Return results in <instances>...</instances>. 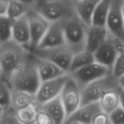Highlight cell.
I'll return each mask as SVG.
<instances>
[{"mask_svg":"<svg viewBox=\"0 0 124 124\" xmlns=\"http://www.w3.org/2000/svg\"><path fill=\"white\" fill-rule=\"evenodd\" d=\"M30 51L13 39L0 44L1 79L8 82L10 78L29 58Z\"/></svg>","mask_w":124,"mask_h":124,"instance_id":"6da1fadb","label":"cell"},{"mask_svg":"<svg viewBox=\"0 0 124 124\" xmlns=\"http://www.w3.org/2000/svg\"><path fill=\"white\" fill-rule=\"evenodd\" d=\"M41 79L31 54L14 71L8 80L12 90L23 91L35 95L41 84Z\"/></svg>","mask_w":124,"mask_h":124,"instance_id":"7a4b0ae2","label":"cell"},{"mask_svg":"<svg viewBox=\"0 0 124 124\" xmlns=\"http://www.w3.org/2000/svg\"><path fill=\"white\" fill-rule=\"evenodd\" d=\"M61 22L62 24L65 44L74 54L85 50L88 25L78 15L68 17Z\"/></svg>","mask_w":124,"mask_h":124,"instance_id":"3957f363","label":"cell"},{"mask_svg":"<svg viewBox=\"0 0 124 124\" xmlns=\"http://www.w3.org/2000/svg\"><path fill=\"white\" fill-rule=\"evenodd\" d=\"M50 22L61 21L77 14L75 0L40 1L31 7Z\"/></svg>","mask_w":124,"mask_h":124,"instance_id":"277c9868","label":"cell"},{"mask_svg":"<svg viewBox=\"0 0 124 124\" xmlns=\"http://www.w3.org/2000/svg\"><path fill=\"white\" fill-rule=\"evenodd\" d=\"M119 87L117 79L112 73L90 82L81 89V105L99 102L108 91Z\"/></svg>","mask_w":124,"mask_h":124,"instance_id":"5b68a950","label":"cell"},{"mask_svg":"<svg viewBox=\"0 0 124 124\" xmlns=\"http://www.w3.org/2000/svg\"><path fill=\"white\" fill-rule=\"evenodd\" d=\"M30 53L35 56L47 59L54 63L68 73L74 56V53L66 44L50 48H37Z\"/></svg>","mask_w":124,"mask_h":124,"instance_id":"8992f818","label":"cell"},{"mask_svg":"<svg viewBox=\"0 0 124 124\" xmlns=\"http://www.w3.org/2000/svg\"><path fill=\"white\" fill-rule=\"evenodd\" d=\"M112 73V70L96 61L69 73L70 76L82 88L90 82Z\"/></svg>","mask_w":124,"mask_h":124,"instance_id":"52a82bcc","label":"cell"},{"mask_svg":"<svg viewBox=\"0 0 124 124\" xmlns=\"http://www.w3.org/2000/svg\"><path fill=\"white\" fill-rule=\"evenodd\" d=\"M70 77L69 73H67L60 77L41 82L35 94L36 104L38 105H42L59 96Z\"/></svg>","mask_w":124,"mask_h":124,"instance_id":"ba28073f","label":"cell"},{"mask_svg":"<svg viewBox=\"0 0 124 124\" xmlns=\"http://www.w3.org/2000/svg\"><path fill=\"white\" fill-rule=\"evenodd\" d=\"M27 15L29 19L31 35V42L29 47V50L31 52L38 47L52 22L31 7L27 12Z\"/></svg>","mask_w":124,"mask_h":124,"instance_id":"9c48e42d","label":"cell"},{"mask_svg":"<svg viewBox=\"0 0 124 124\" xmlns=\"http://www.w3.org/2000/svg\"><path fill=\"white\" fill-rule=\"evenodd\" d=\"M123 1L124 0H111L106 28L110 35L124 42Z\"/></svg>","mask_w":124,"mask_h":124,"instance_id":"30bf717a","label":"cell"},{"mask_svg":"<svg viewBox=\"0 0 124 124\" xmlns=\"http://www.w3.org/2000/svg\"><path fill=\"white\" fill-rule=\"evenodd\" d=\"M66 113V119L75 113L81 105V88L70 76L60 94Z\"/></svg>","mask_w":124,"mask_h":124,"instance_id":"8fae6325","label":"cell"},{"mask_svg":"<svg viewBox=\"0 0 124 124\" xmlns=\"http://www.w3.org/2000/svg\"><path fill=\"white\" fill-rule=\"evenodd\" d=\"M119 53L116 39L108 33L106 39L94 53L95 61L112 70Z\"/></svg>","mask_w":124,"mask_h":124,"instance_id":"7c38bea8","label":"cell"},{"mask_svg":"<svg viewBox=\"0 0 124 124\" xmlns=\"http://www.w3.org/2000/svg\"><path fill=\"white\" fill-rule=\"evenodd\" d=\"M12 39L29 50L31 42V35L27 13L13 20Z\"/></svg>","mask_w":124,"mask_h":124,"instance_id":"4fadbf2b","label":"cell"},{"mask_svg":"<svg viewBox=\"0 0 124 124\" xmlns=\"http://www.w3.org/2000/svg\"><path fill=\"white\" fill-rule=\"evenodd\" d=\"M63 44L65 43L62 23L61 21L52 22L37 48H50Z\"/></svg>","mask_w":124,"mask_h":124,"instance_id":"5bb4252c","label":"cell"},{"mask_svg":"<svg viewBox=\"0 0 124 124\" xmlns=\"http://www.w3.org/2000/svg\"><path fill=\"white\" fill-rule=\"evenodd\" d=\"M31 56L36 64L41 82L53 79L68 73L64 69L50 61L35 56L32 54Z\"/></svg>","mask_w":124,"mask_h":124,"instance_id":"9a60e30c","label":"cell"},{"mask_svg":"<svg viewBox=\"0 0 124 124\" xmlns=\"http://www.w3.org/2000/svg\"><path fill=\"white\" fill-rule=\"evenodd\" d=\"M102 111L99 102L81 106L65 121L64 124L78 122L83 124H91L96 114Z\"/></svg>","mask_w":124,"mask_h":124,"instance_id":"2e32d148","label":"cell"},{"mask_svg":"<svg viewBox=\"0 0 124 124\" xmlns=\"http://www.w3.org/2000/svg\"><path fill=\"white\" fill-rule=\"evenodd\" d=\"M108 33L106 27L94 25L88 26L85 50L94 54V52L106 39Z\"/></svg>","mask_w":124,"mask_h":124,"instance_id":"e0dca14e","label":"cell"},{"mask_svg":"<svg viewBox=\"0 0 124 124\" xmlns=\"http://www.w3.org/2000/svg\"><path fill=\"white\" fill-rule=\"evenodd\" d=\"M40 110L48 114L54 124H64L66 121V113L60 95L47 103L39 105Z\"/></svg>","mask_w":124,"mask_h":124,"instance_id":"ac0fdd59","label":"cell"},{"mask_svg":"<svg viewBox=\"0 0 124 124\" xmlns=\"http://www.w3.org/2000/svg\"><path fill=\"white\" fill-rule=\"evenodd\" d=\"M101 1L102 0H82L76 2L78 15L88 26L92 25L93 13Z\"/></svg>","mask_w":124,"mask_h":124,"instance_id":"d6986e66","label":"cell"},{"mask_svg":"<svg viewBox=\"0 0 124 124\" xmlns=\"http://www.w3.org/2000/svg\"><path fill=\"white\" fill-rule=\"evenodd\" d=\"M102 110L110 115L121 106L119 94L117 88L110 90L105 93L99 101Z\"/></svg>","mask_w":124,"mask_h":124,"instance_id":"ffe728a7","label":"cell"},{"mask_svg":"<svg viewBox=\"0 0 124 124\" xmlns=\"http://www.w3.org/2000/svg\"><path fill=\"white\" fill-rule=\"evenodd\" d=\"M35 102L34 94L23 91L12 90V107L15 111Z\"/></svg>","mask_w":124,"mask_h":124,"instance_id":"44dd1931","label":"cell"},{"mask_svg":"<svg viewBox=\"0 0 124 124\" xmlns=\"http://www.w3.org/2000/svg\"><path fill=\"white\" fill-rule=\"evenodd\" d=\"M111 0H102L96 8L92 16V25L106 27L108 14L110 10Z\"/></svg>","mask_w":124,"mask_h":124,"instance_id":"7402d4cb","label":"cell"},{"mask_svg":"<svg viewBox=\"0 0 124 124\" xmlns=\"http://www.w3.org/2000/svg\"><path fill=\"white\" fill-rule=\"evenodd\" d=\"M39 110V105L35 102L16 111V116L19 124L35 123Z\"/></svg>","mask_w":124,"mask_h":124,"instance_id":"603a6c76","label":"cell"},{"mask_svg":"<svg viewBox=\"0 0 124 124\" xmlns=\"http://www.w3.org/2000/svg\"><path fill=\"white\" fill-rule=\"evenodd\" d=\"M95 61L94 54L87 50L74 54L70 65L69 73L77 70L79 68L88 65Z\"/></svg>","mask_w":124,"mask_h":124,"instance_id":"cb8c5ba5","label":"cell"},{"mask_svg":"<svg viewBox=\"0 0 124 124\" xmlns=\"http://www.w3.org/2000/svg\"><path fill=\"white\" fill-rule=\"evenodd\" d=\"M12 92L10 85L6 80L1 79L0 84V106L1 111L12 108Z\"/></svg>","mask_w":124,"mask_h":124,"instance_id":"d4e9b609","label":"cell"},{"mask_svg":"<svg viewBox=\"0 0 124 124\" xmlns=\"http://www.w3.org/2000/svg\"><path fill=\"white\" fill-rule=\"evenodd\" d=\"M30 6L18 0H10L7 16L14 20L26 14Z\"/></svg>","mask_w":124,"mask_h":124,"instance_id":"484cf974","label":"cell"},{"mask_svg":"<svg viewBox=\"0 0 124 124\" xmlns=\"http://www.w3.org/2000/svg\"><path fill=\"white\" fill-rule=\"evenodd\" d=\"M13 19L7 15H0V44L12 39Z\"/></svg>","mask_w":124,"mask_h":124,"instance_id":"4316f807","label":"cell"},{"mask_svg":"<svg viewBox=\"0 0 124 124\" xmlns=\"http://www.w3.org/2000/svg\"><path fill=\"white\" fill-rule=\"evenodd\" d=\"M112 73L117 79L124 75V49L117 54L112 68Z\"/></svg>","mask_w":124,"mask_h":124,"instance_id":"83f0119b","label":"cell"},{"mask_svg":"<svg viewBox=\"0 0 124 124\" xmlns=\"http://www.w3.org/2000/svg\"><path fill=\"white\" fill-rule=\"evenodd\" d=\"M1 124H19L13 108L1 111Z\"/></svg>","mask_w":124,"mask_h":124,"instance_id":"f1b7e54d","label":"cell"},{"mask_svg":"<svg viewBox=\"0 0 124 124\" xmlns=\"http://www.w3.org/2000/svg\"><path fill=\"white\" fill-rule=\"evenodd\" d=\"M111 124H124V109L120 106L110 115Z\"/></svg>","mask_w":124,"mask_h":124,"instance_id":"f546056e","label":"cell"},{"mask_svg":"<svg viewBox=\"0 0 124 124\" xmlns=\"http://www.w3.org/2000/svg\"><path fill=\"white\" fill-rule=\"evenodd\" d=\"M91 124H111L110 115L101 111L93 117Z\"/></svg>","mask_w":124,"mask_h":124,"instance_id":"4dcf8cb0","label":"cell"},{"mask_svg":"<svg viewBox=\"0 0 124 124\" xmlns=\"http://www.w3.org/2000/svg\"><path fill=\"white\" fill-rule=\"evenodd\" d=\"M36 123L37 124H54L53 119L48 114L40 109L38 114Z\"/></svg>","mask_w":124,"mask_h":124,"instance_id":"1f68e13d","label":"cell"},{"mask_svg":"<svg viewBox=\"0 0 124 124\" xmlns=\"http://www.w3.org/2000/svg\"><path fill=\"white\" fill-rule=\"evenodd\" d=\"M117 92H118L119 94L121 107H122L124 109V89L119 86L117 87Z\"/></svg>","mask_w":124,"mask_h":124,"instance_id":"d6a6232c","label":"cell"},{"mask_svg":"<svg viewBox=\"0 0 124 124\" xmlns=\"http://www.w3.org/2000/svg\"><path fill=\"white\" fill-rule=\"evenodd\" d=\"M18 1H21V2L29 5L30 7H33L38 2H39L41 0H18Z\"/></svg>","mask_w":124,"mask_h":124,"instance_id":"836d02e7","label":"cell"},{"mask_svg":"<svg viewBox=\"0 0 124 124\" xmlns=\"http://www.w3.org/2000/svg\"><path fill=\"white\" fill-rule=\"evenodd\" d=\"M117 83L120 87L124 89V75L117 78Z\"/></svg>","mask_w":124,"mask_h":124,"instance_id":"e575fe53","label":"cell"},{"mask_svg":"<svg viewBox=\"0 0 124 124\" xmlns=\"http://www.w3.org/2000/svg\"><path fill=\"white\" fill-rule=\"evenodd\" d=\"M68 124H83L80 123V122H71V123H69Z\"/></svg>","mask_w":124,"mask_h":124,"instance_id":"d590c367","label":"cell"},{"mask_svg":"<svg viewBox=\"0 0 124 124\" xmlns=\"http://www.w3.org/2000/svg\"><path fill=\"white\" fill-rule=\"evenodd\" d=\"M123 13H124V0L123 1Z\"/></svg>","mask_w":124,"mask_h":124,"instance_id":"8d00e7d4","label":"cell"},{"mask_svg":"<svg viewBox=\"0 0 124 124\" xmlns=\"http://www.w3.org/2000/svg\"><path fill=\"white\" fill-rule=\"evenodd\" d=\"M37 124L36 123V122H35V123H31V124Z\"/></svg>","mask_w":124,"mask_h":124,"instance_id":"74e56055","label":"cell"},{"mask_svg":"<svg viewBox=\"0 0 124 124\" xmlns=\"http://www.w3.org/2000/svg\"><path fill=\"white\" fill-rule=\"evenodd\" d=\"M75 1H76V2H79V1H82V0H75Z\"/></svg>","mask_w":124,"mask_h":124,"instance_id":"f35d334b","label":"cell"},{"mask_svg":"<svg viewBox=\"0 0 124 124\" xmlns=\"http://www.w3.org/2000/svg\"><path fill=\"white\" fill-rule=\"evenodd\" d=\"M41 1H49V0H41Z\"/></svg>","mask_w":124,"mask_h":124,"instance_id":"ab89813d","label":"cell"}]
</instances>
